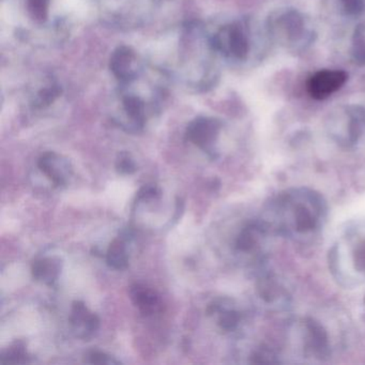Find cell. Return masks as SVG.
<instances>
[{
  "label": "cell",
  "instance_id": "obj_1",
  "mask_svg": "<svg viewBox=\"0 0 365 365\" xmlns=\"http://www.w3.org/2000/svg\"><path fill=\"white\" fill-rule=\"evenodd\" d=\"M268 223L286 235H309L322 225L326 205L315 192L294 189L279 194L269 208Z\"/></svg>",
  "mask_w": 365,
  "mask_h": 365
},
{
  "label": "cell",
  "instance_id": "obj_2",
  "mask_svg": "<svg viewBox=\"0 0 365 365\" xmlns=\"http://www.w3.org/2000/svg\"><path fill=\"white\" fill-rule=\"evenodd\" d=\"M267 31L273 41L294 53L307 50L316 38L305 16L297 9L273 12L267 22Z\"/></svg>",
  "mask_w": 365,
  "mask_h": 365
},
{
  "label": "cell",
  "instance_id": "obj_3",
  "mask_svg": "<svg viewBox=\"0 0 365 365\" xmlns=\"http://www.w3.org/2000/svg\"><path fill=\"white\" fill-rule=\"evenodd\" d=\"M363 121H365V114L362 110L344 106L329 115L328 130L337 144L352 146L358 142L362 133Z\"/></svg>",
  "mask_w": 365,
  "mask_h": 365
},
{
  "label": "cell",
  "instance_id": "obj_4",
  "mask_svg": "<svg viewBox=\"0 0 365 365\" xmlns=\"http://www.w3.org/2000/svg\"><path fill=\"white\" fill-rule=\"evenodd\" d=\"M212 44L222 54L239 61H247L251 52L249 31L240 22L222 27L213 37Z\"/></svg>",
  "mask_w": 365,
  "mask_h": 365
},
{
  "label": "cell",
  "instance_id": "obj_5",
  "mask_svg": "<svg viewBox=\"0 0 365 365\" xmlns=\"http://www.w3.org/2000/svg\"><path fill=\"white\" fill-rule=\"evenodd\" d=\"M347 81L348 73L344 70H320L307 81V93L314 100L324 101L341 91Z\"/></svg>",
  "mask_w": 365,
  "mask_h": 365
},
{
  "label": "cell",
  "instance_id": "obj_6",
  "mask_svg": "<svg viewBox=\"0 0 365 365\" xmlns=\"http://www.w3.org/2000/svg\"><path fill=\"white\" fill-rule=\"evenodd\" d=\"M222 123L210 117H197L187 125L185 138L192 144L208 151L219 138Z\"/></svg>",
  "mask_w": 365,
  "mask_h": 365
},
{
  "label": "cell",
  "instance_id": "obj_7",
  "mask_svg": "<svg viewBox=\"0 0 365 365\" xmlns=\"http://www.w3.org/2000/svg\"><path fill=\"white\" fill-rule=\"evenodd\" d=\"M74 334L78 339H88L100 327V318L82 301H74L69 317Z\"/></svg>",
  "mask_w": 365,
  "mask_h": 365
},
{
  "label": "cell",
  "instance_id": "obj_8",
  "mask_svg": "<svg viewBox=\"0 0 365 365\" xmlns=\"http://www.w3.org/2000/svg\"><path fill=\"white\" fill-rule=\"evenodd\" d=\"M38 166L55 187L67 185L72 175V166L69 160L52 151L41 155L38 161Z\"/></svg>",
  "mask_w": 365,
  "mask_h": 365
},
{
  "label": "cell",
  "instance_id": "obj_9",
  "mask_svg": "<svg viewBox=\"0 0 365 365\" xmlns=\"http://www.w3.org/2000/svg\"><path fill=\"white\" fill-rule=\"evenodd\" d=\"M136 54L129 46H119L110 56V68L118 80H133L136 76Z\"/></svg>",
  "mask_w": 365,
  "mask_h": 365
},
{
  "label": "cell",
  "instance_id": "obj_10",
  "mask_svg": "<svg viewBox=\"0 0 365 365\" xmlns=\"http://www.w3.org/2000/svg\"><path fill=\"white\" fill-rule=\"evenodd\" d=\"M63 262L56 256L36 259L31 266L34 279L46 285H52L61 275Z\"/></svg>",
  "mask_w": 365,
  "mask_h": 365
},
{
  "label": "cell",
  "instance_id": "obj_11",
  "mask_svg": "<svg viewBox=\"0 0 365 365\" xmlns=\"http://www.w3.org/2000/svg\"><path fill=\"white\" fill-rule=\"evenodd\" d=\"M130 296L134 304L144 315H153L160 309V298L155 290L142 284H134L130 288Z\"/></svg>",
  "mask_w": 365,
  "mask_h": 365
},
{
  "label": "cell",
  "instance_id": "obj_12",
  "mask_svg": "<svg viewBox=\"0 0 365 365\" xmlns=\"http://www.w3.org/2000/svg\"><path fill=\"white\" fill-rule=\"evenodd\" d=\"M267 225L251 223L245 226L237 237L236 249L241 253H250L259 249L266 234Z\"/></svg>",
  "mask_w": 365,
  "mask_h": 365
},
{
  "label": "cell",
  "instance_id": "obj_13",
  "mask_svg": "<svg viewBox=\"0 0 365 365\" xmlns=\"http://www.w3.org/2000/svg\"><path fill=\"white\" fill-rule=\"evenodd\" d=\"M207 312L209 315L219 314L217 324L224 331L235 330L240 322V314L236 309L228 307L223 300L215 301L212 304L209 305Z\"/></svg>",
  "mask_w": 365,
  "mask_h": 365
},
{
  "label": "cell",
  "instance_id": "obj_14",
  "mask_svg": "<svg viewBox=\"0 0 365 365\" xmlns=\"http://www.w3.org/2000/svg\"><path fill=\"white\" fill-rule=\"evenodd\" d=\"M106 262L115 270H125L129 266V254L127 245L123 238H116L112 241L106 252Z\"/></svg>",
  "mask_w": 365,
  "mask_h": 365
},
{
  "label": "cell",
  "instance_id": "obj_15",
  "mask_svg": "<svg viewBox=\"0 0 365 365\" xmlns=\"http://www.w3.org/2000/svg\"><path fill=\"white\" fill-rule=\"evenodd\" d=\"M347 260H349L352 270L358 279H364L365 281V238L352 241L347 249Z\"/></svg>",
  "mask_w": 365,
  "mask_h": 365
},
{
  "label": "cell",
  "instance_id": "obj_16",
  "mask_svg": "<svg viewBox=\"0 0 365 365\" xmlns=\"http://www.w3.org/2000/svg\"><path fill=\"white\" fill-rule=\"evenodd\" d=\"M352 63L359 67H365V23H361L354 29L350 46Z\"/></svg>",
  "mask_w": 365,
  "mask_h": 365
},
{
  "label": "cell",
  "instance_id": "obj_17",
  "mask_svg": "<svg viewBox=\"0 0 365 365\" xmlns=\"http://www.w3.org/2000/svg\"><path fill=\"white\" fill-rule=\"evenodd\" d=\"M29 361L26 346L22 341H16L0 356V364H24Z\"/></svg>",
  "mask_w": 365,
  "mask_h": 365
},
{
  "label": "cell",
  "instance_id": "obj_18",
  "mask_svg": "<svg viewBox=\"0 0 365 365\" xmlns=\"http://www.w3.org/2000/svg\"><path fill=\"white\" fill-rule=\"evenodd\" d=\"M123 108L128 116L142 127L144 125L145 103L136 96H128L123 99Z\"/></svg>",
  "mask_w": 365,
  "mask_h": 365
},
{
  "label": "cell",
  "instance_id": "obj_19",
  "mask_svg": "<svg viewBox=\"0 0 365 365\" xmlns=\"http://www.w3.org/2000/svg\"><path fill=\"white\" fill-rule=\"evenodd\" d=\"M50 0H27V8L31 18L38 23L46 22L48 16Z\"/></svg>",
  "mask_w": 365,
  "mask_h": 365
},
{
  "label": "cell",
  "instance_id": "obj_20",
  "mask_svg": "<svg viewBox=\"0 0 365 365\" xmlns=\"http://www.w3.org/2000/svg\"><path fill=\"white\" fill-rule=\"evenodd\" d=\"M61 88L59 86L46 87L38 93L37 99L35 100V106L42 108L51 106L61 96Z\"/></svg>",
  "mask_w": 365,
  "mask_h": 365
},
{
  "label": "cell",
  "instance_id": "obj_21",
  "mask_svg": "<svg viewBox=\"0 0 365 365\" xmlns=\"http://www.w3.org/2000/svg\"><path fill=\"white\" fill-rule=\"evenodd\" d=\"M339 3L345 16H359L365 12V0H339Z\"/></svg>",
  "mask_w": 365,
  "mask_h": 365
},
{
  "label": "cell",
  "instance_id": "obj_22",
  "mask_svg": "<svg viewBox=\"0 0 365 365\" xmlns=\"http://www.w3.org/2000/svg\"><path fill=\"white\" fill-rule=\"evenodd\" d=\"M116 170L120 175H132L138 170V166L129 153H121L116 161Z\"/></svg>",
  "mask_w": 365,
  "mask_h": 365
},
{
  "label": "cell",
  "instance_id": "obj_23",
  "mask_svg": "<svg viewBox=\"0 0 365 365\" xmlns=\"http://www.w3.org/2000/svg\"><path fill=\"white\" fill-rule=\"evenodd\" d=\"M87 358H88V362L91 364H100V365H112L118 364V361L115 360L112 356L106 354V352L99 351V350H91L87 354Z\"/></svg>",
  "mask_w": 365,
  "mask_h": 365
},
{
  "label": "cell",
  "instance_id": "obj_24",
  "mask_svg": "<svg viewBox=\"0 0 365 365\" xmlns=\"http://www.w3.org/2000/svg\"><path fill=\"white\" fill-rule=\"evenodd\" d=\"M160 195V190L155 185H145L138 193V200H148L157 198Z\"/></svg>",
  "mask_w": 365,
  "mask_h": 365
}]
</instances>
